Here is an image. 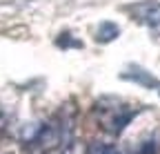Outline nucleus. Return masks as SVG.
Listing matches in <instances>:
<instances>
[{
	"instance_id": "obj_1",
	"label": "nucleus",
	"mask_w": 160,
	"mask_h": 154,
	"mask_svg": "<svg viewBox=\"0 0 160 154\" xmlns=\"http://www.w3.org/2000/svg\"><path fill=\"white\" fill-rule=\"evenodd\" d=\"M96 114L100 116V123L105 125V130H109L111 134H120L129 123H131V119L136 116V109H129V107H125V105H120V103H116V105H111V107H100V105H96Z\"/></svg>"
},
{
	"instance_id": "obj_2",
	"label": "nucleus",
	"mask_w": 160,
	"mask_h": 154,
	"mask_svg": "<svg viewBox=\"0 0 160 154\" xmlns=\"http://www.w3.org/2000/svg\"><path fill=\"white\" fill-rule=\"evenodd\" d=\"M129 13L140 25H147V27H158L160 25V3L158 0H145V3L131 5Z\"/></svg>"
},
{
	"instance_id": "obj_3",
	"label": "nucleus",
	"mask_w": 160,
	"mask_h": 154,
	"mask_svg": "<svg viewBox=\"0 0 160 154\" xmlns=\"http://www.w3.org/2000/svg\"><path fill=\"white\" fill-rule=\"evenodd\" d=\"M120 36V27L116 23H102L96 31V40L98 43H111Z\"/></svg>"
},
{
	"instance_id": "obj_4",
	"label": "nucleus",
	"mask_w": 160,
	"mask_h": 154,
	"mask_svg": "<svg viewBox=\"0 0 160 154\" xmlns=\"http://www.w3.org/2000/svg\"><path fill=\"white\" fill-rule=\"evenodd\" d=\"M122 78H131V81H136V83H140V85H147V87H156V85H158L153 76H149V74L142 72V69H138V74L127 72V74H122Z\"/></svg>"
},
{
	"instance_id": "obj_5",
	"label": "nucleus",
	"mask_w": 160,
	"mask_h": 154,
	"mask_svg": "<svg viewBox=\"0 0 160 154\" xmlns=\"http://www.w3.org/2000/svg\"><path fill=\"white\" fill-rule=\"evenodd\" d=\"M118 150L111 145V143H105V141H93L89 147H87V154H116Z\"/></svg>"
},
{
	"instance_id": "obj_6",
	"label": "nucleus",
	"mask_w": 160,
	"mask_h": 154,
	"mask_svg": "<svg viewBox=\"0 0 160 154\" xmlns=\"http://www.w3.org/2000/svg\"><path fill=\"white\" fill-rule=\"evenodd\" d=\"M60 154H82V147H80V143L78 141H69V143H65L62 145V150H60Z\"/></svg>"
},
{
	"instance_id": "obj_7",
	"label": "nucleus",
	"mask_w": 160,
	"mask_h": 154,
	"mask_svg": "<svg viewBox=\"0 0 160 154\" xmlns=\"http://www.w3.org/2000/svg\"><path fill=\"white\" fill-rule=\"evenodd\" d=\"M58 47H80V43H76L69 34H62L58 38Z\"/></svg>"
},
{
	"instance_id": "obj_8",
	"label": "nucleus",
	"mask_w": 160,
	"mask_h": 154,
	"mask_svg": "<svg viewBox=\"0 0 160 154\" xmlns=\"http://www.w3.org/2000/svg\"><path fill=\"white\" fill-rule=\"evenodd\" d=\"M158 94H160V85H158Z\"/></svg>"
},
{
	"instance_id": "obj_9",
	"label": "nucleus",
	"mask_w": 160,
	"mask_h": 154,
	"mask_svg": "<svg viewBox=\"0 0 160 154\" xmlns=\"http://www.w3.org/2000/svg\"><path fill=\"white\" fill-rule=\"evenodd\" d=\"M5 154H13V152H5Z\"/></svg>"
},
{
	"instance_id": "obj_10",
	"label": "nucleus",
	"mask_w": 160,
	"mask_h": 154,
	"mask_svg": "<svg viewBox=\"0 0 160 154\" xmlns=\"http://www.w3.org/2000/svg\"><path fill=\"white\" fill-rule=\"evenodd\" d=\"M116 154H122V152H116Z\"/></svg>"
}]
</instances>
